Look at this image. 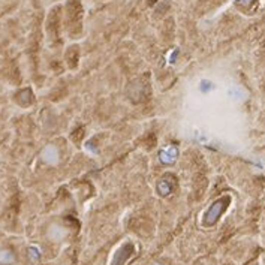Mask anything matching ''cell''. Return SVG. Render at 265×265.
<instances>
[{
  "label": "cell",
  "mask_w": 265,
  "mask_h": 265,
  "mask_svg": "<svg viewBox=\"0 0 265 265\" xmlns=\"http://www.w3.org/2000/svg\"><path fill=\"white\" fill-rule=\"evenodd\" d=\"M15 262V256L10 250H0V265H10Z\"/></svg>",
  "instance_id": "obj_5"
},
{
  "label": "cell",
  "mask_w": 265,
  "mask_h": 265,
  "mask_svg": "<svg viewBox=\"0 0 265 265\" xmlns=\"http://www.w3.org/2000/svg\"><path fill=\"white\" fill-rule=\"evenodd\" d=\"M40 157L48 165H57L58 163V150H57V147L55 145H46L42 150Z\"/></svg>",
  "instance_id": "obj_2"
},
{
  "label": "cell",
  "mask_w": 265,
  "mask_h": 265,
  "mask_svg": "<svg viewBox=\"0 0 265 265\" xmlns=\"http://www.w3.org/2000/svg\"><path fill=\"white\" fill-rule=\"evenodd\" d=\"M177 156H178V150L174 145H168L162 148V151L159 153V159L165 165H172L177 160Z\"/></svg>",
  "instance_id": "obj_3"
},
{
  "label": "cell",
  "mask_w": 265,
  "mask_h": 265,
  "mask_svg": "<svg viewBox=\"0 0 265 265\" xmlns=\"http://www.w3.org/2000/svg\"><path fill=\"white\" fill-rule=\"evenodd\" d=\"M223 201H217L211 205V208L207 211L205 214V225H213L217 222V219L220 217L222 211H223Z\"/></svg>",
  "instance_id": "obj_1"
},
{
  "label": "cell",
  "mask_w": 265,
  "mask_h": 265,
  "mask_svg": "<svg viewBox=\"0 0 265 265\" xmlns=\"http://www.w3.org/2000/svg\"><path fill=\"white\" fill-rule=\"evenodd\" d=\"M48 235H49L51 240L60 241V240H63V237L66 235V231H64L61 226H58V225H52V226L49 228V231H48Z\"/></svg>",
  "instance_id": "obj_4"
},
{
  "label": "cell",
  "mask_w": 265,
  "mask_h": 265,
  "mask_svg": "<svg viewBox=\"0 0 265 265\" xmlns=\"http://www.w3.org/2000/svg\"><path fill=\"white\" fill-rule=\"evenodd\" d=\"M171 189H172L171 184H169L165 178L157 183V192H159L160 195H163V196H165V195H169V193H171Z\"/></svg>",
  "instance_id": "obj_6"
},
{
  "label": "cell",
  "mask_w": 265,
  "mask_h": 265,
  "mask_svg": "<svg viewBox=\"0 0 265 265\" xmlns=\"http://www.w3.org/2000/svg\"><path fill=\"white\" fill-rule=\"evenodd\" d=\"M154 265H160V264H154Z\"/></svg>",
  "instance_id": "obj_10"
},
{
  "label": "cell",
  "mask_w": 265,
  "mask_h": 265,
  "mask_svg": "<svg viewBox=\"0 0 265 265\" xmlns=\"http://www.w3.org/2000/svg\"><path fill=\"white\" fill-rule=\"evenodd\" d=\"M238 1H240V3H243V4H249L252 0H238Z\"/></svg>",
  "instance_id": "obj_9"
},
{
  "label": "cell",
  "mask_w": 265,
  "mask_h": 265,
  "mask_svg": "<svg viewBox=\"0 0 265 265\" xmlns=\"http://www.w3.org/2000/svg\"><path fill=\"white\" fill-rule=\"evenodd\" d=\"M229 96H231L232 99H235V100H243V99H244V93H243L241 88L237 87V85H234V87L229 90Z\"/></svg>",
  "instance_id": "obj_8"
},
{
  "label": "cell",
  "mask_w": 265,
  "mask_h": 265,
  "mask_svg": "<svg viewBox=\"0 0 265 265\" xmlns=\"http://www.w3.org/2000/svg\"><path fill=\"white\" fill-rule=\"evenodd\" d=\"M27 255H28V259H30V261L36 262V261H39V259H40V255H42V253H40V249H39V247L31 246V247H28Z\"/></svg>",
  "instance_id": "obj_7"
}]
</instances>
